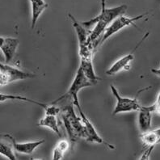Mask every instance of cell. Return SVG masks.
<instances>
[{
  "mask_svg": "<svg viewBox=\"0 0 160 160\" xmlns=\"http://www.w3.org/2000/svg\"><path fill=\"white\" fill-rule=\"evenodd\" d=\"M147 15H148V13H144L140 15V16H135V17H128V16L122 15V16H120L119 17H117L116 20H114L110 23L109 26L105 29V31L103 32V37H102L100 45H102L104 41H107L112 36L118 32L120 30L127 27V26L132 25L137 27L136 24H135V22L138 21V20H142L145 16H147Z\"/></svg>",
  "mask_w": 160,
  "mask_h": 160,
  "instance_id": "cell-7",
  "label": "cell"
},
{
  "mask_svg": "<svg viewBox=\"0 0 160 160\" xmlns=\"http://www.w3.org/2000/svg\"><path fill=\"white\" fill-rule=\"evenodd\" d=\"M70 144L66 139H62L59 141L58 143L56 145L53 152V160H62L64 158L65 153L70 149Z\"/></svg>",
  "mask_w": 160,
  "mask_h": 160,
  "instance_id": "cell-18",
  "label": "cell"
},
{
  "mask_svg": "<svg viewBox=\"0 0 160 160\" xmlns=\"http://www.w3.org/2000/svg\"><path fill=\"white\" fill-rule=\"evenodd\" d=\"M140 138L146 149L140 159H149L154 147L160 143V128L156 129H150L147 132L141 133Z\"/></svg>",
  "mask_w": 160,
  "mask_h": 160,
  "instance_id": "cell-8",
  "label": "cell"
},
{
  "mask_svg": "<svg viewBox=\"0 0 160 160\" xmlns=\"http://www.w3.org/2000/svg\"><path fill=\"white\" fill-rule=\"evenodd\" d=\"M77 109L79 112V115L81 117L82 120V122H83L84 125L86 127V131H87V135H88V138H87L86 140L88 141V142H96L99 143V144H103L105 145L106 147H108L109 149H113L114 147L112 145L109 144V143L106 142L105 141L103 140L101 137H100L99 133H97L96 128L93 125V124L91 122V121L88 118L85 113L82 111L81 105L76 106Z\"/></svg>",
  "mask_w": 160,
  "mask_h": 160,
  "instance_id": "cell-9",
  "label": "cell"
},
{
  "mask_svg": "<svg viewBox=\"0 0 160 160\" xmlns=\"http://www.w3.org/2000/svg\"><path fill=\"white\" fill-rule=\"evenodd\" d=\"M150 107H151V109H152L154 114L156 113L158 115H160V92L158 94V97H157L155 103L152 104V105H150Z\"/></svg>",
  "mask_w": 160,
  "mask_h": 160,
  "instance_id": "cell-21",
  "label": "cell"
},
{
  "mask_svg": "<svg viewBox=\"0 0 160 160\" xmlns=\"http://www.w3.org/2000/svg\"><path fill=\"white\" fill-rule=\"evenodd\" d=\"M138 112V123L139 129L141 133H145L151 129L152 116L154 112L150 106H142Z\"/></svg>",
  "mask_w": 160,
  "mask_h": 160,
  "instance_id": "cell-13",
  "label": "cell"
},
{
  "mask_svg": "<svg viewBox=\"0 0 160 160\" xmlns=\"http://www.w3.org/2000/svg\"><path fill=\"white\" fill-rule=\"evenodd\" d=\"M2 137L7 138L11 141L12 147L16 152L24 154H32L41 145L44 144L45 140H39L36 142H17L16 138L11 134H3Z\"/></svg>",
  "mask_w": 160,
  "mask_h": 160,
  "instance_id": "cell-11",
  "label": "cell"
},
{
  "mask_svg": "<svg viewBox=\"0 0 160 160\" xmlns=\"http://www.w3.org/2000/svg\"><path fill=\"white\" fill-rule=\"evenodd\" d=\"M68 16L72 20L73 27L76 32L77 37H78L80 59L92 58L94 50H92L88 45V37H89L90 31H88V29L83 27L82 23L77 21L76 19L71 14H69Z\"/></svg>",
  "mask_w": 160,
  "mask_h": 160,
  "instance_id": "cell-6",
  "label": "cell"
},
{
  "mask_svg": "<svg viewBox=\"0 0 160 160\" xmlns=\"http://www.w3.org/2000/svg\"><path fill=\"white\" fill-rule=\"evenodd\" d=\"M79 67L83 71L85 76L88 78L89 81L93 83V85L97 84L98 81L101 80V78L97 76L94 70L93 63H92V58H81L80 59Z\"/></svg>",
  "mask_w": 160,
  "mask_h": 160,
  "instance_id": "cell-14",
  "label": "cell"
},
{
  "mask_svg": "<svg viewBox=\"0 0 160 160\" xmlns=\"http://www.w3.org/2000/svg\"><path fill=\"white\" fill-rule=\"evenodd\" d=\"M38 76L34 73L23 71L16 67L9 66L8 64H0V86H6L16 81L33 78Z\"/></svg>",
  "mask_w": 160,
  "mask_h": 160,
  "instance_id": "cell-5",
  "label": "cell"
},
{
  "mask_svg": "<svg viewBox=\"0 0 160 160\" xmlns=\"http://www.w3.org/2000/svg\"><path fill=\"white\" fill-rule=\"evenodd\" d=\"M62 111L60 108L55 106V104L51 103L50 105L48 106L46 109H45V115H54L57 116L60 113V112Z\"/></svg>",
  "mask_w": 160,
  "mask_h": 160,
  "instance_id": "cell-20",
  "label": "cell"
},
{
  "mask_svg": "<svg viewBox=\"0 0 160 160\" xmlns=\"http://www.w3.org/2000/svg\"><path fill=\"white\" fill-rule=\"evenodd\" d=\"M151 87H147L143 89H141L138 92L137 95L134 98H127L121 96L119 94L118 91L115 86L111 85L110 88H111L112 93L113 94V96L117 99V105H116L115 108L113 110L112 115L115 116L119 113H122V112H133V111H139L141 108L142 105L140 104L138 101V96L139 94L143 92L144 91H147Z\"/></svg>",
  "mask_w": 160,
  "mask_h": 160,
  "instance_id": "cell-4",
  "label": "cell"
},
{
  "mask_svg": "<svg viewBox=\"0 0 160 160\" xmlns=\"http://www.w3.org/2000/svg\"><path fill=\"white\" fill-rule=\"evenodd\" d=\"M20 100V101H24V102H28V103H34L36 105H38L40 107H41L44 109H46L49 104L44 103H41V102L36 101L34 100H32V99H29V98L25 97V96H16V95H8V94H0V102L2 103L4 101H7V100Z\"/></svg>",
  "mask_w": 160,
  "mask_h": 160,
  "instance_id": "cell-17",
  "label": "cell"
},
{
  "mask_svg": "<svg viewBox=\"0 0 160 160\" xmlns=\"http://www.w3.org/2000/svg\"><path fill=\"white\" fill-rule=\"evenodd\" d=\"M151 72L153 74H156L157 76H158L160 78V68L158 69H151Z\"/></svg>",
  "mask_w": 160,
  "mask_h": 160,
  "instance_id": "cell-22",
  "label": "cell"
},
{
  "mask_svg": "<svg viewBox=\"0 0 160 160\" xmlns=\"http://www.w3.org/2000/svg\"><path fill=\"white\" fill-rule=\"evenodd\" d=\"M14 148L13 147L10 146V145L7 144V143H4L2 142H1L0 143V154L2 155L6 156L8 159L10 160H16V154L14 153Z\"/></svg>",
  "mask_w": 160,
  "mask_h": 160,
  "instance_id": "cell-19",
  "label": "cell"
},
{
  "mask_svg": "<svg viewBox=\"0 0 160 160\" xmlns=\"http://www.w3.org/2000/svg\"><path fill=\"white\" fill-rule=\"evenodd\" d=\"M92 86H93V83L88 79V78L85 76L82 70L81 69V67H79L78 70H77L76 74H75V77H74V80H73L72 83H71L70 88H69V90L64 95L60 96L58 99L55 100L52 103L56 104L58 102L62 101V100H66V99H72V101L74 105H79L80 103L78 97V92H80V90H82V88H88V87Z\"/></svg>",
  "mask_w": 160,
  "mask_h": 160,
  "instance_id": "cell-3",
  "label": "cell"
},
{
  "mask_svg": "<svg viewBox=\"0 0 160 160\" xmlns=\"http://www.w3.org/2000/svg\"><path fill=\"white\" fill-rule=\"evenodd\" d=\"M0 40H1L0 49L4 54L6 63L8 64L13 60L16 53V50L18 49L20 41L18 39L13 38V37H1Z\"/></svg>",
  "mask_w": 160,
  "mask_h": 160,
  "instance_id": "cell-12",
  "label": "cell"
},
{
  "mask_svg": "<svg viewBox=\"0 0 160 160\" xmlns=\"http://www.w3.org/2000/svg\"><path fill=\"white\" fill-rule=\"evenodd\" d=\"M38 126L47 127L53 131L59 138L62 137V133L61 132V129L59 128V123L58 121L57 117L54 115H45V117L40 120L39 123L37 124Z\"/></svg>",
  "mask_w": 160,
  "mask_h": 160,
  "instance_id": "cell-16",
  "label": "cell"
},
{
  "mask_svg": "<svg viewBox=\"0 0 160 160\" xmlns=\"http://www.w3.org/2000/svg\"><path fill=\"white\" fill-rule=\"evenodd\" d=\"M32 3V23L31 27L33 29L37 23V20L44 11L49 7L45 0H30Z\"/></svg>",
  "mask_w": 160,
  "mask_h": 160,
  "instance_id": "cell-15",
  "label": "cell"
},
{
  "mask_svg": "<svg viewBox=\"0 0 160 160\" xmlns=\"http://www.w3.org/2000/svg\"><path fill=\"white\" fill-rule=\"evenodd\" d=\"M148 36L149 32H147V33L142 38V40L139 41L138 43L137 44L136 47H135L134 49H133L132 52H130L129 54L125 55V56L122 57L121 58H120L119 60H117L115 63L112 64V66L108 70H106V74H108V75H114V74L119 73L121 70H124V69H125V70H129V63L134 59V52L137 50L138 48L142 44L143 41H145L146 38H147Z\"/></svg>",
  "mask_w": 160,
  "mask_h": 160,
  "instance_id": "cell-10",
  "label": "cell"
},
{
  "mask_svg": "<svg viewBox=\"0 0 160 160\" xmlns=\"http://www.w3.org/2000/svg\"><path fill=\"white\" fill-rule=\"evenodd\" d=\"M73 101L65 106L62 108V118L65 129L67 130L71 142H75L79 138L87 139L86 127L84 125L81 117H78L75 113Z\"/></svg>",
  "mask_w": 160,
  "mask_h": 160,
  "instance_id": "cell-1",
  "label": "cell"
},
{
  "mask_svg": "<svg viewBox=\"0 0 160 160\" xmlns=\"http://www.w3.org/2000/svg\"><path fill=\"white\" fill-rule=\"evenodd\" d=\"M128 7L126 5H121V6L116 7L112 8H106L105 0H101V12L100 15H98L96 17L92 18L88 21H84L81 23L83 27H85L87 29H90L91 28L96 25L97 22H101L104 23L105 25H109L112 22L116 20L117 17L120 16H122L125 14Z\"/></svg>",
  "mask_w": 160,
  "mask_h": 160,
  "instance_id": "cell-2",
  "label": "cell"
}]
</instances>
